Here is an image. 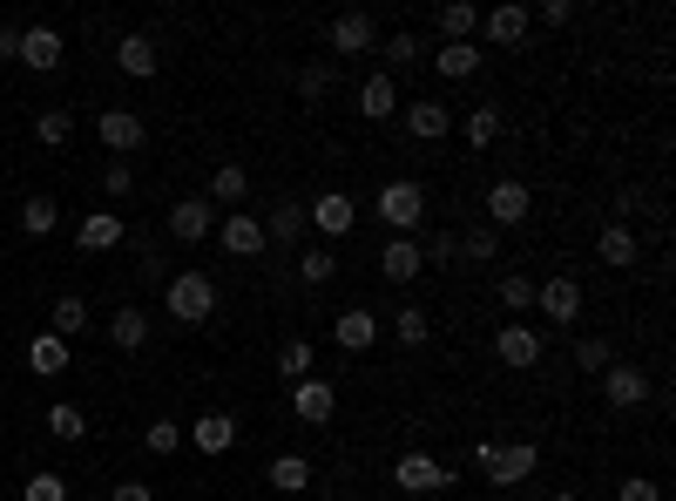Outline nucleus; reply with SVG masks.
Wrapping results in <instances>:
<instances>
[{
	"instance_id": "nucleus-1",
	"label": "nucleus",
	"mask_w": 676,
	"mask_h": 501,
	"mask_svg": "<svg viewBox=\"0 0 676 501\" xmlns=\"http://www.w3.org/2000/svg\"><path fill=\"white\" fill-rule=\"evenodd\" d=\"M535 460H541V447H535V441H481V447H473V468H481L494 488L528 481V475H535Z\"/></svg>"
},
{
	"instance_id": "nucleus-2",
	"label": "nucleus",
	"mask_w": 676,
	"mask_h": 501,
	"mask_svg": "<svg viewBox=\"0 0 676 501\" xmlns=\"http://www.w3.org/2000/svg\"><path fill=\"white\" fill-rule=\"evenodd\" d=\"M373 217L392 230V238H413V230L426 224V190L413 183V177H392L386 190H379V204H373Z\"/></svg>"
},
{
	"instance_id": "nucleus-3",
	"label": "nucleus",
	"mask_w": 676,
	"mask_h": 501,
	"mask_svg": "<svg viewBox=\"0 0 676 501\" xmlns=\"http://www.w3.org/2000/svg\"><path fill=\"white\" fill-rule=\"evenodd\" d=\"M163 305H170L176 326H204V319L217 312V285H210V272H170Z\"/></svg>"
},
{
	"instance_id": "nucleus-4",
	"label": "nucleus",
	"mask_w": 676,
	"mask_h": 501,
	"mask_svg": "<svg viewBox=\"0 0 676 501\" xmlns=\"http://www.w3.org/2000/svg\"><path fill=\"white\" fill-rule=\"evenodd\" d=\"M210 230H217V204L210 197H176L170 204V238L176 244H204Z\"/></svg>"
},
{
	"instance_id": "nucleus-5",
	"label": "nucleus",
	"mask_w": 676,
	"mask_h": 501,
	"mask_svg": "<svg viewBox=\"0 0 676 501\" xmlns=\"http://www.w3.org/2000/svg\"><path fill=\"white\" fill-rule=\"evenodd\" d=\"M305 224L318 230V238H345L352 224H359V204L345 197V190H325V197H311V210H305Z\"/></svg>"
},
{
	"instance_id": "nucleus-6",
	"label": "nucleus",
	"mask_w": 676,
	"mask_h": 501,
	"mask_svg": "<svg viewBox=\"0 0 676 501\" xmlns=\"http://www.w3.org/2000/svg\"><path fill=\"white\" fill-rule=\"evenodd\" d=\"M528 210H535V197H528V183H522V177H501V183L488 190V217H494V230L528 224Z\"/></svg>"
},
{
	"instance_id": "nucleus-7",
	"label": "nucleus",
	"mask_w": 676,
	"mask_h": 501,
	"mask_svg": "<svg viewBox=\"0 0 676 501\" xmlns=\"http://www.w3.org/2000/svg\"><path fill=\"white\" fill-rule=\"evenodd\" d=\"M392 481H400L406 494H440V488H454V468H440L433 454H400V468H392Z\"/></svg>"
},
{
	"instance_id": "nucleus-8",
	"label": "nucleus",
	"mask_w": 676,
	"mask_h": 501,
	"mask_svg": "<svg viewBox=\"0 0 676 501\" xmlns=\"http://www.w3.org/2000/svg\"><path fill=\"white\" fill-rule=\"evenodd\" d=\"M291 413L305 420V428H325V420L339 413V394H332V379H298V387H291Z\"/></svg>"
},
{
	"instance_id": "nucleus-9",
	"label": "nucleus",
	"mask_w": 676,
	"mask_h": 501,
	"mask_svg": "<svg viewBox=\"0 0 676 501\" xmlns=\"http://www.w3.org/2000/svg\"><path fill=\"white\" fill-rule=\"evenodd\" d=\"M95 136L115 149V157H129V149H142V136H149V129H142V115H136V109H102V115H95Z\"/></svg>"
},
{
	"instance_id": "nucleus-10",
	"label": "nucleus",
	"mask_w": 676,
	"mask_h": 501,
	"mask_svg": "<svg viewBox=\"0 0 676 501\" xmlns=\"http://www.w3.org/2000/svg\"><path fill=\"white\" fill-rule=\"evenodd\" d=\"M373 48H379V27H373L366 8H352V14L332 21V55H373Z\"/></svg>"
},
{
	"instance_id": "nucleus-11",
	"label": "nucleus",
	"mask_w": 676,
	"mask_h": 501,
	"mask_svg": "<svg viewBox=\"0 0 676 501\" xmlns=\"http://www.w3.org/2000/svg\"><path fill=\"white\" fill-rule=\"evenodd\" d=\"M494 353H501V366L528 373V366H541V332L535 326H501L494 332Z\"/></svg>"
},
{
	"instance_id": "nucleus-12",
	"label": "nucleus",
	"mask_w": 676,
	"mask_h": 501,
	"mask_svg": "<svg viewBox=\"0 0 676 501\" xmlns=\"http://www.w3.org/2000/svg\"><path fill=\"white\" fill-rule=\"evenodd\" d=\"M183 441H190L196 454H230V447H237V420H230V413H196L190 428H183Z\"/></svg>"
},
{
	"instance_id": "nucleus-13",
	"label": "nucleus",
	"mask_w": 676,
	"mask_h": 501,
	"mask_svg": "<svg viewBox=\"0 0 676 501\" xmlns=\"http://www.w3.org/2000/svg\"><path fill=\"white\" fill-rule=\"evenodd\" d=\"M535 305H541L554 326H575V319H582V285H575V278H548V285H535Z\"/></svg>"
},
{
	"instance_id": "nucleus-14",
	"label": "nucleus",
	"mask_w": 676,
	"mask_h": 501,
	"mask_svg": "<svg viewBox=\"0 0 676 501\" xmlns=\"http://www.w3.org/2000/svg\"><path fill=\"white\" fill-rule=\"evenodd\" d=\"M332 339L345 345V353H373V345H379V319L366 312V305H352V312L332 319Z\"/></svg>"
},
{
	"instance_id": "nucleus-15",
	"label": "nucleus",
	"mask_w": 676,
	"mask_h": 501,
	"mask_svg": "<svg viewBox=\"0 0 676 501\" xmlns=\"http://www.w3.org/2000/svg\"><path fill=\"white\" fill-rule=\"evenodd\" d=\"M359 115H366V123H386V115H400V89H392L386 68H373L366 82H359Z\"/></svg>"
},
{
	"instance_id": "nucleus-16",
	"label": "nucleus",
	"mask_w": 676,
	"mask_h": 501,
	"mask_svg": "<svg viewBox=\"0 0 676 501\" xmlns=\"http://www.w3.org/2000/svg\"><path fill=\"white\" fill-rule=\"evenodd\" d=\"M21 61L55 75L61 68V27H21Z\"/></svg>"
},
{
	"instance_id": "nucleus-17",
	"label": "nucleus",
	"mask_w": 676,
	"mask_h": 501,
	"mask_svg": "<svg viewBox=\"0 0 676 501\" xmlns=\"http://www.w3.org/2000/svg\"><path fill=\"white\" fill-rule=\"evenodd\" d=\"M603 400H609V407H643V400H650V373L609 366V373H603Z\"/></svg>"
},
{
	"instance_id": "nucleus-18",
	"label": "nucleus",
	"mask_w": 676,
	"mask_h": 501,
	"mask_svg": "<svg viewBox=\"0 0 676 501\" xmlns=\"http://www.w3.org/2000/svg\"><path fill=\"white\" fill-rule=\"evenodd\" d=\"M481 27H488L494 48H522V42H528V8H522V0H507V8H494Z\"/></svg>"
},
{
	"instance_id": "nucleus-19",
	"label": "nucleus",
	"mask_w": 676,
	"mask_h": 501,
	"mask_svg": "<svg viewBox=\"0 0 676 501\" xmlns=\"http://www.w3.org/2000/svg\"><path fill=\"white\" fill-rule=\"evenodd\" d=\"M406 129H413V143H440V136H454V109L447 102H413Z\"/></svg>"
},
{
	"instance_id": "nucleus-20",
	"label": "nucleus",
	"mask_w": 676,
	"mask_h": 501,
	"mask_svg": "<svg viewBox=\"0 0 676 501\" xmlns=\"http://www.w3.org/2000/svg\"><path fill=\"white\" fill-rule=\"evenodd\" d=\"M217 238L230 258H257L264 251V224L257 217H217Z\"/></svg>"
},
{
	"instance_id": "nucleus-21",
	"label": "nucleus",
	"mask_w": 676,
	"mask_h": 501,
	"mask_svg": "<svg viewBox=\"0 0 676 501\" xmlns=\"http://www.w3.org/2000/svg\"><path fill=\"white\" fill-rule=\"evenodd\" d=\"M156 61H163V55H156V42H149V34H123V42H115V68H123V75H136V82H149V75H156Z\"/></svg>"
},
{
	"instance_id": "nucleus-22",
	"label": "nucleus",
	"mask_w": 676,
	"mask_h": 501,
	"mask_svg": "<svg viewBox=\"0 0 676 501\" xmlns=\"http://www.w3.org/2000/svg\"><path fill=\"white\" fill-rule=\"evenodd\" d=\"M379 272H386L392 285H413V278L426 272V264H420V244H413V238H392V244L379 251Z\"/></svg>"
},
{
	"instance_id": "nucleus-23",
	"label": "nucleus",
	"mask_w": 676,
	"mask_h": 501,
	"mask_svg": "<svg viewBox=\"0 0 676 501\" xmlns=\"http://www.w3.org/2000/svg\"><path fill=\"white\" fill-rule=\"evenodd\" d=\"M129 238V230H123V217H82V224H75V244H82V251H115V244H123Z\"/></svg>"
},
{
	"instance_id": "nucleus-24",
	"label": "nucleus",
	"mask_w": 676,
	"mask_h": 501,
	"mask_svg": "<svg viewBox=\"0 0 676 501\" xmlns=\"http://www.w3.org/2000/svg\"><path fill=\"white\" fill-rule=\"evenodd\" d=\"M595 258H603L609 272H629V264H635V230H629V224H609L603 238H595Z\"/></svg>"
},
{
	"instance_id": "nucleus-25",
	"label": "nucleus",
	"mask_w": 676,
	"mask_h": 501,
	"mask_svg": "<svg viewBox=\"0 0 676 501\" xmlns=\"http://www.w3.org/2000/svg\"><path fill=\"white\" fill-rule=\"evenodd\" d=\"M305 238V204L298 197H285L271 210V224H264V244H298Z\"/></svg>"
},
{
	"instance_id": "nucleus-26",
	"label": "nucleus",
	"mask_w": 676,
	"mask_h": 501,
	"mask_svg": "<svg viewBox=\"0 0 676 501\" xmlns=\"http://www.w3.org/2000/svg\"><path fill=\"white\" fill-rule=\"evenodd\" d=\"M264 481H271L277 494H305V488H311V460H305V454H277Z\"/></svg>"
},
{
	"instance_id": "nucleus-27",
	"label": "nucleus",
	"mask_w": 676,
	"mask_h": 501,
	"mask_svg": "<svg viewBox=\"0 0 676 501\" xmlns=\"http://www.w3.org/2000/svg\"><path fill=\"white\" fill-rule=\"evenodd\" d=\"M27 366H34V373H42V379H61V373H68V339H55V332H42V339H34V345H27Z\"/></svg>"
},
{
	"instance_id": "nucleus-28",
	"label": "nucleus",
	"mask_w": 676,
	"mask_h": 501,
	"mask_svg": "<svg viewBox=\"0 0 676 501\" xmlns=\"http://www.w3.org/2000/svg\"><path fill=\"white\" fill-rule=\"evenodd\" d=\"M251 197V170L244 163H217V177H210V204H244Z\"/></svg>"
},
{
	"instance_id": "nucleus-29",
	"label": "nucleus",
	"mask_w": 676,
	"mask_h": 501,
	"mask_svg": "<svg viewBox=\"0 0 676 501\" xmlns=\"http://www.w3.org/2000/svg\"><path fill=\"white\" fill-rule=\"evenodd\" d=\"M108 339L123 345V353H136V345L149 339V312H142V305H123V312L108 319Z\"/></svg>"
},
{
	"instance_id": "nucleus-30",
	"label": "nucleus",
	"mask_w": 676,
	"mask_h": 501,
	"mask_svg": "<svg viewBox=\"0 0 676 501\" xmlns=\"http://www.w3.org/2000/svg\"><path fill=\"white\" fill-rule=\"evenodd\" d=\"M433 68H440L447 82H467V75L481 68V48H473V42H447L440 55H433Z\"/></svg>"
},
{
	"instance_id": "nucleus-31",
	"label": "nucleus",
	"mask_w": 676,
	"mask_h": 501,
	"mask_svg": "<svg viewBox=\"0 0 676 501\" xmlns=\"http://www.w3.org/2000/svg\"><path fill=\"white\" fill-rule=\"evenodd\" d=\"M48 332H55V339H75V332H89V305L75 298V292H68V298H55V312H48Z\"/></svg>"
},
{
	"instance_id": "nucleus-32",
	"label": "nucleus",
	"mask_w": 676,
	"mask_h": 501,
	"mask_svg": "<svg viewBox=\"0 0 676 501\" xmlns=\"http://www.w3.org/2000/svg\"><path fill=\"white\" fill-rule=\"evenodd\" d=\"M460 136H467V149H488L501 136V109H467L460 115Z\"/></svg>"
},
{
	"instance_id": "nucleus-33",
	"label": "nucleus",
	"mask_w": 676,
	"mask_h": 501,
	"mask_svg": "<svg viewBox=\"0 0 676 501\" xmlns=\"http://www.w3.org/2000/svg\"><path fill=\"white\" fill-rule=\"evenodd\" d=\"M34 136H42V149H68L75 115H68V109H42V115H34Z\"/></svg>"
},
{
	"instance_id": "nucleus-34",
	"label": "nucleus",
	"mask_w": 676,
	"mask_h": 501,
	"mask_svg": "<svg viewBox=\"0 0 676 501\" xmlns=\"http://www.w3.org/2000/svg\"><path fill=\"white\" fill-rule=\"evenodd\" d=\"M277 373H285L291 387L311 379V339H285V345H277Z\"/></svg>"
},
{
	"instance_id": "nucleus-35",
	"label": "nucleus",
	"mask_w": 676,
	"mask_h": 501,
	"mask_svg": "<svg viewBox=\"0 0 676 501\" xmlns=\"http://www.w3.org/2000/svg\"><path fill=\"white\" fill-rule=\"evenodd\" d=\"M440 27H447V42H473V27H481L473 0H447V8H440Z\"/></svg>"
},
{
	"instance_id": "nucleus-36",
	"label": "nucleus",
	"mask_w": 676,
	"mask_h": 501,
	"mask_svg": "<svg viewBox=\"0 0 676 501\" xmlns=\"http://www.w3.org/2000/svg\"><path fill=\"white\" fill-rule=\"evenodd\" d=\"M61 224V210H55V197H27L21 204V230H27V238H48V230Z\"/></svg>"
},
{
	"instance_id": "nucleus-37",
	"label": "nucleus",
	"mask_w": 676,
	"mask_h": 501,
	"mask_svg": "<svg viewBox=\"0 0 676 501\" xmlns=\"http://www.w3.org/2000/svg\"><path fill=\"white\" fill-rule=\"evenodd\" d=\"M494 251H501V230L494 224H473L467 238H460V258H473V264H494Z\"/></svg>"
},
{
	"instance_id": "nucleus-38",
	"label": "nucleus",
	"mask_w": 676,
	"mask_h": 501,
	"mask_svg": "<svg viewBox=\"0 0 676 501\" xmlns=\"http://www.w3.org/2000/svg\"><path fill=\"white\" fill-rule=\"evenodd\" d=\"M298 272H305V285L318 292V285H332V278H339V258L318 244V251H305V258H298Z\"/></svg>"
},
{
	"instance_id": "nucleus-39",
	"label": "nucleus",
	"mask_w": 676,
	"mask_h": 501,
	"mask_svg": "<svg viewBox=\"0 0 676 501\" xmlns=\"http://www.w3.org/2000/svg\"><path fill=\"white\" fill-rule=\"evenodd\" d=\"M426 312H420V305H400V319H392V339H400V345H426Z\"/></svg>"
},
{
	"instance_id": "nucleus-40",
	"label": "nucleus",
	"mask_w": 676,
	"mask_h": 501,
	"mask_svg": "<svg viewBox=\"0 0 676 501\" xmlns=\"http://www.w3.org/2000/svg\"><path fill=\"white\" fill-rule=\"evenodd\" d=\"M48 434H55V441H82V434H89L82 407H48Z\"/></svg>"
},
{
	"instance_id": "nucleus-41",
	"label": "nucleus",
	"mask_w": 676,
	"mask_h": 501,
	"mask_svg": "<svg viewBox=\"0 0 676 501\" xmlns=\"http://www.w3.org/2000/svg\"><path fill=\"white\" fill-rule=\"evenodd\" d=\"M575 366H582V373H609V366H616L609 339H575Z\"/></svg>"
},
{
	"instance_id": "nucleus-42",
	"label": "nucleus",
	"mask_w": 676,
	"mask_h": 501,
	"mask_svg": "<svg viewBox=\"0 0 676 501\" xmlns=\"http://www.w3.org/2000/svg\"><path fill=\"white\" fill-rule=\"evenodd\" d=\"M298 89H305V102H325V95L339 89V68H332V61H318V68H305V82H298Z\"/></svg>"
},
{
	"instance_id": "nucleus-43",
	"label": "nucleus",
	"mask_w": 676,
	"mask_h": 501,
	"mask_svg": "<svg viewBox=\"0 0 676 501\" xmlns=\"http://www.w3.org/2000/svg\"><path fill=\"white\" fill-rule=\"evenodd\" d=\"M21 501H68V481L42 468V475H27V488H21Z\"/></svg>"
},
{
	"instance_id": "nucleus-44",
	"label": "nucleus",
	"mask_w": 676,
	"mask_h": 501,
	"mask_svg": "<svg viewBox=\"0 0 676 501\" xmlns=\"http://www.w3.org/2000/svg\"><path fill=\"white\" fill-rule=\"evenodd\" d=\"M142 447H149V454H176V447H183V428H176V420H149Z\"/></svg>"
},
{
	"instance_id": "nucleus-45",
	"label": "nucleus",
	"mask_w": 676,
	"mask_h": 501,
	"mask_svg": "<svg viewBox=\"0 0 676 501\" xmlns=\"http://www.w3.org/2000/svg\"><path fill=\"white\" fill-rule=\"evenodd\" d=\"M501 305H507V312H528V305H535V285H528L522 272H507V278H501Z\"/></svg>"
},
{
	"instance_id": "nucleus-46",
	"label": "nucleus",
	"mask_w": 676,
	"mask_h": 501,
	"mask_svg": "<svg viewBox=\"0 0 676 501\" xmlns=\"http://www.w3.org/2000/svg\"><path fill=\"white\" fill-rule=\"evenodd\" d=\"M454 258H460V238H454V230H433L426 251H420V264H454Z\"/></svg>"
},
{
	"instance_id": "nucleus-47",
	"label": "nucleus",
	"mask_w": 676,
	"mask_h": 501,
	"mask_svg": "<svg viewBox=\"0 0 676 501\" xmlns=\"http://www.w3.org/2000/svg\"><path fill=\"white\" fill-rule=\"evenodd\" d=\"M386 61H392V68H413V61H420V42H413V34H386Z\"/></svg>"
},
{
	"instance_id": "nucleus-48",
	"label": "nucleus",
	"mask_w": 676,
	"mask_h": 501,
	"mask_svg": "<svg viewBox=\"0 0 676 501\" xmlns=\"http://www.w3.org/2000/svg\"><path fill=\"white\" fill-rule=\"evenodd\" d=\"M616 501H663V488H656L650 475H629V481L616 488Z\"/></svg>"
},
{
	"instance_id": "nucleus-49",
	"label": "nucleus",
	"mask_w": 676,
	"mask_h": 501,
	"mask_svg": "<svg viewBox=\"0 0 676 501\" xmlns=\"http://www.w3.org/2000/svg\"><path fill=\"white\" fill-rule=\"evenodd\" d=\"M102 190H108V197H129V190H136V170H129V163H108V170H102Z\"/></svg>"
},
{
	"instance_id": "nucleus-50",
	"label": "nucleus",
	"mask_w": 676,
	"mask_h": 501,
	"mask_svg": "<svg viewBox=\"0 0 676 501\" xmlns=\"http://www.w3.org/2000/svg\"><path fill=\"white\" fill-rule=\"evenodd\" d=\"M108 501H156V488H149V481H115Z\"/></svg>"
},
{
	"instance_id": "nucleus-51",
	"label": "nucleus",
	"mask_w": 676,
	"mask_h": 501,
	"mask_svg": "<svg viewBox=\"0 0 676 501\" xmlns=\"http://www.w3.org/2000/svg\"><path fill=\"white\" fill-rule=\"evenodd\" d=\"M541 21H548V27H569L575 8H569V0H541Z\"/></svg>"
},
{
	"instance_id": "nucleus-52",
	"label": "nucleus",
	"mask_w": 676,
	"mask_h": 501,
	"mask_svg": "<svg viewBox=\"0 0 676 501\" xmlns=\"http://www.w3.org/2000/svg\"><path fill=\"white\" fill-rule=\"evenodd\" d=\"M0 61H21V27H0Z\"/></svg>"
},
{
	"instance_id": "nucleus-53",
	"label": "nucleus",
	"mask_w": 676,
	"mask_h": 501,
	"mask_svg": "<svg viewBox=\"0 0 676 501\" xmlns=\"http://www.w3.org/2000/svg\"><path fill=\"white\" fill-rule=\"evenodd\" d=\"M554 501H582V494H554Z\"/></svg>"
},
{
	"instance_id": "nucleus-54",
	"label": "nucleus",
	"mask_w": 676,
	"mask_h": 501,
	"mask_svg": "<svg viewBox=\"0 0 676 501\" xmlns=\"http://www.w3.org/2000/svg\"><path fill=\"white\" fill-rule=\"evenodd\" d=\"M318 501H345V494H318Z\"/></svg>"
}]
</instances>
